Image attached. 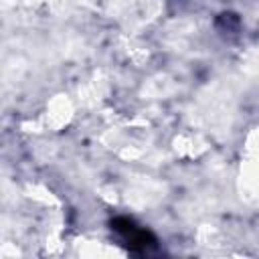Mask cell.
Masks as SVG:
<instances>
[{
  "label": "cell",
  "instance_id": "1",
  "mask_svg": "<svg viewBox=\"0 0 259 259\" xmlns=\"http://www.w3.org/2000/svg\"><path fill=\"white\" fill-rule=\"evenodd\" d=\"M111 229L121 237V241L127 245L130 251L134 253H150L152 249H156V237L148 231L138 227L132 219L127 217H117L111 221Z\"/></svg>",
  "mask_w": 259,
  "mask_h": 259
},
{
  "label": "cell",
  "instance_id": "2",
  "mask_svg": "<svg viewBox=\"0 0 259 259\" xmlns=\"http://www.w3.org/2000/svg\"><path fill=\"white\" fill-rule=\"evenodd\" d=\"M217 24H219L221 28H225V30H233V28L239 26V18H237L235 14H221L219 20H217Z\"/></svg>",
  "mask_w": 259,
  "mask_h": 259
}]
</instances>
